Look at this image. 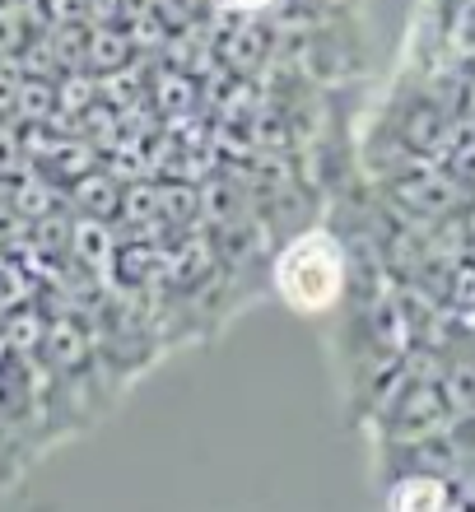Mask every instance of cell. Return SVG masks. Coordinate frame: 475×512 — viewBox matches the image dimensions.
Returning a JSON list of instances; mask_svg holds the SVG:
<instances>
[{
	"label": "cell",
	"instance_id": "1",
	"mask_svg": "<svg viewBox=\"0 0 475 512\" xmlns=\"http://www.w3.org/2000/svg\"><path fill=\"white\" fill-rule=\"evenodd\" d=\"M275 289L294 312H326L345 289V256L322 229L299 233L275 261Z\"/></svg>",
	"mask_w": 475,
	"mask_h": 512
},
{
	"label": "cell",
	"instance_id": "2",
	"mask_svg": "<svg viewBox=\"0 0 475 512\" xmlns=\"http://www.w3.org/2000/svg\"><path fill=\"white\" fill-rule=\"evenodd\" d=\"M392 512H448V485L429 480V475H415L406 485H396Z\"/></svg>",
	"mask_w": 475,
	"mask_h": 512
},
{
	"label": "cell",
	"instance_id": "3",
	"mask_svg": "<svg viewBox=\"0 0 475 512\" xmlns=\"http://www.w3.org/2000/svg\"><path fill=\"white\" fill-rule=\"evenodd\" d=\"M14 108L24 112L28 122H42V117H47V108H52V89H47L42 80H28L24 89H19V103H14Z\"/></svg>",
	"mask_w": 475,
	"mask_h": 512
},
{
	"label": "cell",
	"instance_id": "4",
	"mask_svg": "<svg viewBox=\"0 0 475 512\" xmlns=\"http://www.w3.org/2000/svg\"><path fill=\"white\" fill-rule=\"evenodd\" d=\"M19 154H24L19 135L0 122V173H19V168H24V159H19Z\"/></svg>",
	"mask_w": 475,
	"mask_h": 512
},
{
	"label": "cell",
	"instance_id": "5",
	"mask_svg": "<svg viewBox=\"0 0 475 512\" xmlns=\"http://www.w3.org/2000/svg\"><path fill=\"white\" fill-rule=\"evenodd\" d=\"M80 201L94 205V210H108V205H112V187H108V182H98V177H89V182H80Z\"/></svg>",
	"mask_w": 475,
	"mask_h": 512
},
{
	"label": "cell",
	"instance_id": "6",
	"mask_svg": "<svg viewBox=\"0 0 475 512\" xmlns=\"http://www.w3.org/2000/svg\"><path fill=\"white\" fill-rule=\"evenodd\" d=\"M5 47H19V14L10 5H0V52Z\"/></svg>",
	"mask_w": 475,
	"mask_h": 512
},
{
	"label": "cell",
	"instance_id": "7",
	"mask_svg": "<svg viewBox=\"0 0 475 512\" xmlns=\"http://www.w3.org/2000/svg\"><path fill=\"white\" fill-rule=\"evenodd\" d=\"M10 336H14V345L24 350V345H33V340H38V322H33V317H19V322L10 326Z\"/></svg>",
	"mask_w": 475,
	"mask_h": 512
},
{
	"label": "cell",
	"instance_id": "8",
	"mask_svg": "<svg viewBox=\"0 0 475 512\" xmlns=\"http://www.w3.org/2000/svg\"><path fill=\"white\" fill-rule=\"evenodd\" d=\"M47 205H52V196H42L38 182H28L24 196H19V210H47Z\"/></svg>",
	"mask_w": 475,
	"mask_h": 512
},
{
	"label": "cell",
	"instance_id": "9",
	"mask_svg": "<svg viewBox=\"0 0 475 512\" xmlns=\"http://www.w3.org/2000/svg\"><path fill=\"white\" fill-rule=\"evenodd\" d=\"M19 89H24V84H19V80H10V75L0 70V112H10L14 103H19Z\"/></svg>",
	"mask_w": 475,
	"mask_h": 512
},
{
	"label": "cell",
	"instance_id": "10",
	"mask_svg": "<svg viewBox=\"0 0 475 512\" xmlns=\"http://www.w3.org/2000/svg\"><path fill=\"white\" fill-rule=\"evenodd\" d=\"M238 10H266V5H275V0H233Z\"/></svg>",
	"mask_w": 475,
	"mask_h": 512
}]
</instances>
